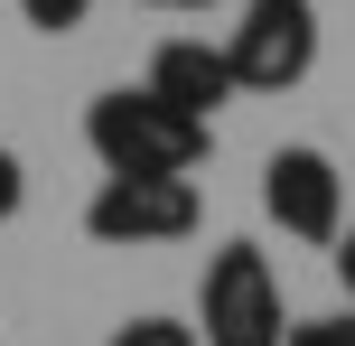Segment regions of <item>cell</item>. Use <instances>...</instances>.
I'll list each match as a JSON object with an SVG mask.
<instances>
[{"label": "cell", "mask_w": 355, "mask_h": 346, "mask_svg": "<svg viewBox=\"0 0 355 346\" xmlns=\"http://www.w3.org/2000/svg\"><path fill=\"white\" fill-rule=\"evenodd\" d=\"M85 141L103 159V178H196L206 150H215V122L168 112L150 85H112V94H94Z\"/></svg>", "instance_id": "cell-1"}, {"label": "cell", "mask_w": 355, "mask_h": 346, "mask_svg": "<svg viewBox=\"0 0 355 346\" xmlns=\"http://www.w3.org/2000/svg\"><path fill=\"white\" fill-rule=\"evenodd\" d=\"M196 346H290L281 272L262 243H215L196 281Z\"/></svg>", "instance_id": "cell-2"}, {"label": "cell", "mask_w": 355, "mask_h": 346, "mask_svg": "<svg viewBox=\"0 0 355 346\" xmlns=\"http://www.w3.org/2000/svg\"><path fill=\"white\" fill-rule=\"evenodd\" d=\"M225 66H234V94L309 85V66H318V10H309V0H252L225 28Z\"/></svg>", "instance_id": "cell-3"}, {"label": "cell", "mask_w": 355, "mask_h": 346, "mask_svg": "<svg viewBox=\"0 0 355 346\" xmlns=\"http://www.w3.org/2000/svg\"><path fill=\"white\" fill-rule=\"evenodd\" d=\"M196 178H103L85 197V234L112 253H141V243H187L196 234Z\"/></svg>", "instance_id": "cell-4"}, {"label": "cell", "mask_w": 355, "mask_h": 346, "mask_svg": "<svg viewBox=\"0 0 355 346\" xmlns=\"http://www.w3.org/2000/svg\"><path fill=\"white\" fill-rule=\"evenodd\" d=\"M262 216L281 225L290 243H337L346 234V178H337V159L309 150V141L271 150L262 159Z\"/></svg>", "instance_id": "cell-5"}, {"label": "cell", "mask_w": 355, "mask_h": 346, "mask_svg": "<svg viewBox=\"0 0 355 346\" xmlns=\"http://www.w3.org/2000/svg\"><path fill=\"white\" fill-rule=\"evenodd\" d=\"M141 85L159 94L168 112H187V122H215V112L234 103V66H225V47H206V37H168Z\"/></svg>", "instance_id": "cell-6"}, {"label": "cell", "mask_w": 355, "mask_h": 346, "mask_svg": "<svg viewBox=\"0 0 355 346\" xmlns=\"http://www.w3.org/2000/svg\"><path fill=\"white\" fill-rule=\"evenodd\" d=\"M19 19H28L37 37H66V28H85V19H94V0H19Z\"/></svg>", "instance_id": "cell-7"}, {"label": "cell", "mask_w": 355, "mask_h": 346, "mask_svg": "<svg viewBox=\"0 0 355 346\" xmlns=\"http://www.w3.org/2000/svg\"><path fill=\"white\" fill-rule=\"evenodd\" d=\"M103 346H196V328H178V318H122Z\"/></svg>", "instance_id": "cell-8"}, {"label": "cell", "mask_w": 355, "mask_h": 346, "mask_svg": "<svg viewBox=\"0 0 355 346\" xmlns=\"http://www.w3.org/2000/svg\"><path fill=\"white\" fill-rule=\"evenodd\" d=\"M290 346H355V309H337V318H290Z\"/></svg>", "instance_id": "cell-9"}, {"label": "cell", "mask_w": 355, "mask_h": 346, "mask_svg": "<svg viewBox=\"0 0 355 346\" xmlns=\"http://www.w3.org/2000/svg\"><path fill=\"white\" fill-rule=\"evenodd\" d=\"M19 197H28V168H19V150H0V225L19 216Z\"/></svg>", "instance_id": "cell-10"}, {"label": "cell", "mask_w": 355, "mask_h": 346, "mask_svg": "<svg viewBox=\"0 0 355 346\" xmlns=\"http://www.w3.org/2000/svg\"><path fill=\"white\" fill-rule=\"evenodd\" d=\"M337 281H346V309H355V234H337Z\"/></svg>", "instance_id": "cell-11"}, {"label": "cell", "mask_w": 355, "mask_h": 346, "mask_svg": "<svg viewBox=\"0 0 355 346\" xmlns=\"http://www.w3.org/2000/svg\"><path fill=\"white\" fill-rule=\"evenodd\" d=\"M141 10H206V0H141Z\"/></svg>", "instance_id": "cell-12"}, {"label": "cell", "mask_w": 355, "mask_h": 346, "mask_svg": "<svg viewBox=\"0 0 355 346\" xmlns=\"http://www.w3.org/2000/svg\"><path fill=\"white\" fill-rule=\"evenodd\" d=\"M243 10H252V0H243Z\"/></svg>", "instance_id": "cell-13"}]
</instances>
